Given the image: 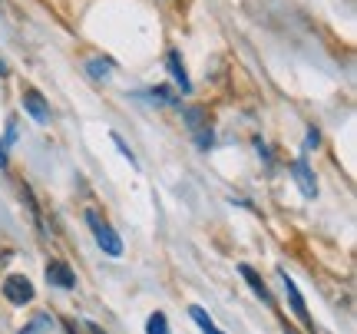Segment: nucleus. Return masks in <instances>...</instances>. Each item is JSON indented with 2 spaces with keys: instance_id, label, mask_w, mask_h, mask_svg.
<instances>
[{
  "instance_id": "9b49d317",
  "label": "nucleus",
  "mask_w": 357,
  "mask_h": 334,
  "mask_svg": "<svg viewBox=\"0 0 357 334\" xmlns=\"http://www.w3.org/2000/svg\"><path fill=\"white\" fill-rule=\"evenodd\" d=\"M146 334H169V321L162 311H155V314H149V321H146Z\"/></svg>"
},
{
  "instance_id": "f03ea898",
  "label": "nucleus",
  "mask_w": 357,
  "mask_h": 334,
  "mask_svg": "<svg viewBox=\"0 0 357 334\" xmlns=\"http://www.w3.org/2000/svg\"><path fill=\"white\" fill-rule=\"evenodd\" d=\"M3 298H7L10 305H17V308L30 305V301H33V284H30V278H24V275H7V278H3Z\"/></svg>"
},
{
  "instance_id": "f257e3e1",
  "label": "nucleus",
  "mask_w": 357,
  "mask_h": 334,
  "mask_svg": "<svg viewBox=\"0 0 357 334\" xmlns=\"http://www.w3.org/2000/svg\"><path fill=\"white\" fill-rule=\"evenodd\" d=\"M86 222H89V229H93V235H96V245H100L106 255H113V258L123 255V242H119V235H116L106 222H100V215H96V212H89Z\"/></svg>"
},
{
  "instance_id": "423d86ee",
  "label": "nucleus",
  "mask_w": 357,
  "mask_h": 334,
  "mask_svg": "<svg viewBox=\"0 0 357 334\" xmlns=\"http://www.w3.org/2000/svg\"><path fill=\"white\" fill-rule=\"evenodd\" d=\"M24 109L33 116L37 123H47V119H50V109L43 106V96H40L37 90H24Z\"/></svg>"
},
{
  "instance_id": "7ed1b4c3",
  "label": "nucleus",
  "mask_w": 357,
  "mask_h": 334,
  "mask_svg": "<svg viewBox=\"0 0 357 334\" xmlns=\"http://www.w3.org/2000/svg\"><path fill=\"white\" fill-rule=\"evenodd\" d=\"M278 278H281V284H284V295H288V301H291V311L298 314V321L305 324L307 331H314L311 328V314H307V305H305V298H301V291H298V284L284 275V271H278Z\"/></svg>"
},
{
  "instance_id": "9d476101",
  "label": "nucleus",
  "mask_w": 357,
  "mask_h": 334,
  "mask_svg": "<svg viewBox=\"0 0 357 334\" xmlns=\"http://www.w3.org/2000/svg\"><path fill=\"white\" fill-rule=\"evenodd\" d=\"M189 318H192L195 324H199V328H202L205 334H225V331H218V328H215V321L208 318V311H205L202 305H192V308H189Z\"/></svg>"
},
{
  "instance_id": "2eb2a0df",
  "label": "nucleus",
  "mask_w": 357,
  "mask_h": 334,
  "mask_svg": "<svg viewBox=\"0 0 357 334\" xmlns=\"http://www.w3.org/2000/svg\"><path fill=\"white\" fill-rule=\"evenodd\" d=\"M13 139H17V126H13V119H10L7 123V142H13Z\"/></svg>"
},
{
  "instance_id": "0eeeda50",
  "label": "nucleus",
  "mask_w": 357,
  "mask_h": 334,
  "mask_svg": "<svg viewBox=\"0 0 357 334\" xmlns=\"http://www.w3.org/2000/svg\"><path fill=\"white\" fill-rule=\"evenodd\" d=\"M291 169H294V179H298V185H301V192H305L307 199H314V195H318V185H314V176H311L307 162H305V159H298Z\"/></svg>"
},
{
  "instance_id": "39448f33",
  "label": "nucleus",
  "mask_w": 357,
  "mask_h": 334,
  "mask_svg": "<svg viewBox=\"0 0 357 334\" xmlns=\"http://www.w3.org/2000/svg\"><path fill=\"white\" fill-rule=\"evenodd\" d=\"M47 282L70 291V288L77 284V275L70 271V265H66V261H50V265H47Z\"/></svg>"
},
{
  "instance_id": "dca6fc26",
  "label": "nucleus",
  "mask_w": 357,
  "mask_h": 334,
  "mask_svg": "<svg viewBox=\"0 0 357 334\" xmlns=\"http://www.w3.org/2000/svg\"><path fill=\"white\" fill-rule=\"evenodd\" d=\"M7 166V149H3V142H0V169Z\"/></svg>"
},
{
  "instance_id": "20e7f679",
  "label": "nucleus",
  "mask_w": 357,
  "mask_h": 334,
  "mask_svg": "<svg viewBox=\"0 0 357 334\" xmlns=\"http://www.w3.org/2000/svg\"><path fill=\"white\" fill-rule=\"evenodd\" d=\"M185 123L192 126V136H195V142H199L202 149H208V146H212V129H208V119H205V113H199V109H185Z\"/></svg>"
},
{
  "instance_id": "4468645a",
  "label": "nucleus",
  "mask_w": 357,
  "mask_h": 334,
  "mask_svg": "<svg viewBox=\"0 0 357 334\" xmlns=\"http://www.w3.org/2000/svg\"><path fill=\"white\" fill-rule=\"evenodd\" d=\"M318 139H321V132L311 126V132H307V146H318Z\"/></svg>"
},
{
  "instance_id": "ddd939ff",
  "label": "nucleus",
  "mask_w": 357,
  "mask_h": 334,
  "mask_svg": "<svg viewBox=\"0 0 357 334\" xmlns=\"http://www.w3.org/2000/svg\"><path fill=\"white\" fill-rule=\"evenodd\" d=\"M113 142H116V149H119V153H123V155L129 159V166H132V169H139V162H136V155H132V149H129V146H126L123 139H119L116 132H113Z\"/></svg>"
},
{
  "instance_id": "f3484780",
  "label": "nucleus",
  "mask_w": 357,
  "mask_h": 334,
  "mask_svg": "<svg viewBox=\"0 0 357 334\" xmlns=\"http://www.w3.org/2000/svg\"><path fill=\"white\" fill-rule=\"evenodd\" d=\"M89 331H93V334H106L102 328H96V324H89Z\"/></svg>"
},
{
  "instance_id": "1a4fd4ad",
  "label": "nucleus",
  "mask_w": 357,
  "mask_h": 334,
  "mask_svg": "<svg viewBox=\"0 0 357 334\" xmlns=\"http://www.w3.org/2000/svg\"><path fill=\"white\" fill-rule=\"evenodd\" d=\"M238 271H242V278H245V282L252 284V291H255V295L261 298L265 305H271V291H268V288H265V282L258 278V271H255V268H248V265H242V268H238Z\"/></svg>"
},
{
  "instance_id": "f8f14e48",
  "label": "nucleus",
  "mask_w": 357,
  "mask_h": 334,
  "mask_svg": "<svg viewBox=\"0 0 357 334\" xmlns=\"http://www.w3.org/2000/svg\"><path fill=\"white\" fill-rule=\"evenodd\" d=\"M86 70L93 73V79H106V73H109V63H102V60H89Z\"/></svg>"
},
{
  "instance_id": "6e6552de",
  "label": "nucleus",
  "mask_w": 357,
  "mask_h": 334,
  "mask_svg": "<svg viewBox=\"0 0 357 334\" xmlns=\"http://www.w3.org/2000/svg\"><path fill=\"white\" fill-rule=\"evenodd\" d=\"M169 73H172V79H176V86L182 93H189L192 90V83H189V73H185V63H182V56L178 53H169Z\"/></svg>"
}]
</instances>
